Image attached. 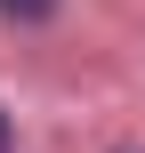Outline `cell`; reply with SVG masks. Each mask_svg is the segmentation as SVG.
Segmentation results:
<instances>
[{
	"mask_svg": "<svg viewBox=\"0 0 145 153\" xmlns=\"http://www.w3.org/2000/svg\"><path fill=\"white\" fill-rule=\"evenodd\" d=\"M0 16H16V24H40V16H57V0H0Z\"/></svg>",
	"mask_w": 145,
	"mask_h": 153,
	"instance_id": "6da1fadb",
	"label": "cell"
},
{
	"mask_svg": "<svg viewBox=\"0 0 145 153\" xmlns=\"http://www.w3.org/2000/svg\"><path fill=\"white\" fill-rule=\"evenodd\" d=\"M0 153H8V113H0Z\"/></svg>",
	"mask_w": 145,
	"mask_h": 153,
	"instance_id": "7a4b0ae2",
	"label": "cell"
}]
</instances>
